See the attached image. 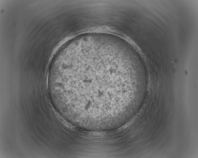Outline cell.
<instances>
[{
    "label": "cell",
    "mask_w": 198,
    "mask_h": 158,
    "mask_svg": "<svg viewBox=\"0 0 198 158\" xmlns=\"http://www.w3.org/2000/svg\"><path fill=\"white\" fill-rule=\"evenodd\" d=\"M111 50L74 43L63 47L51 64L49 89L55 106L76 121L104 117L116 109L122 62Z\"/></svg>",
    "instance_id": "1"
}]
</instances>
